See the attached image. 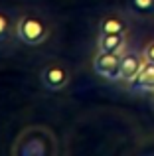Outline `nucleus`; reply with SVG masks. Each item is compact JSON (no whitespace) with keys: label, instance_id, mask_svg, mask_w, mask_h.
<instances>
[{"label":"nucleus","instance_id":"7","mask_svg":"<svg viewBox=\"0 0 154 156\" xmlns=\"http://www.w3.org/2000/svg\"><path fill=\"white\" fill-rule=\"evenodd\" d=\"M128 34H99L97 36V51L123 53L128 44Z\"/></svg>","mask_w":154,"mask_h":156},{"label":"nucleus","instance_id":"11","mask_svg":"<svg viewBox=\"0 0 154 156\" xmlns=\"http://www.w3.org/2000/svg\"><path fill=\"white\" fill-rule=\"evenodd\" d=\"M142 53H144V59L150 61V63H154V40H152V42H148L146 46H144Z\"/></svg>","mask_w":154,"mask_h":156},{"label":"nucleus","instance_id":"3","mask_svg":"<svg viewBox=\"0 0 154 156\" xmlns=\"http://www.w3.org/2000/svg\"><path fill=\"white\" fill-rule=\"evenodd\" d=\"M40 81H42L44 89H47V91H51V93H59L69 85L71 71L63 61L54 59V61H50V63H46L42 67V71H40Z\"/></svg>","mask_w":154,"mask_h":156},{"label":"nucleus","instance_id":"6","mask_svg":"<svg viewBox=\"0 0 154 156\" xmlns=\"http://www.w3.org/2000/svg\"><path fill=\"white\" fill-rule=\"evenodd\" d=\"M99 34H128V28L131 22L124 14L119 12H111V14H105L99 20Z\"/></svg>","mask_w":154,"mask_h":156},{"label":"nucleus","instance_id":"5","mask_svg":"<svg viewBox=\"0 0 154 156\" xmlns=\"http://www.w3.org/2000/svg\"><path fill=\"white\" fill-rule=\"evenodd\" d=\"M144 63H146V59H144L142 51L124 50L123 55H121V81L131 83V81L140 73V69H142Z\"/></svg>","mask_w":154,"mask_h":156},{"label":"nucleus","instance_id":"1","mask_svg":"<svg viewBox=\"0 0 154 156\" xmlns=\"http://www.w3.org/2000/svg\"><path fill=\"white\" fill-rule=\"evenodd\" d=\"M59 150L58 138L50 126L30 125L18 133L12 142V156H55Z\"/></svg>","mask_w":154,"mask_h":156},{"label":"nucleus","instance_id":"2","mask_svg":"<svg viewBox=\"0 0 154 156\" xmlns=\"http://www.w3.org/2000/svg\"><path fill=\"white\" fill-rule=\"evenodd\" d=\"M51 26L44 14L38 10H26L18 16L16 22V38L30 48H40L50 40Z\"/></svg>","mask_w":154,"mask_h":156},{"label":"nucleus","instance_id":"4","mask_svg":"<svg viewBox=\"0 0 154 156\" xmlns=\"http://www.w3.org/2000/svg\"><path fill=\"white\" fill-rule=\"evenodd\" d=\"M121 55L123 53L97 51V55L93 57V71L105 81H121Z\"/></svg>","mask_w":154,"mask_h":156},{"label":"nucleus","instance_id":"9","mask_svg":"<svg viewBox=\"0 0 154 156\" xmlns=\"http://www.w3.org/2000/svg\"><path fill=\"white\" fill-rule=\"evenodd\" d=\"M16 22L18 16L8 8H0V48L10 42L12 36H16Z\"/></svg>","mask_w":154,"mask_h":156},{"label":"nucleus","instance_id":"12","mask_svg":"<svg viewBox=\"0 0 154 156\" xmlns=\"http://www.w3.org/2000/svg\"><path fill=\"white\" fill-rule=\"evenodd\" d=\"M152 105H154V101H152Z\"/></svg>","mask_w":154,"mask_h":156},{"label":"nucleus","instance_id":"8","mask_svg":"<svg viewBox=\"0 0 154 156\" xmlns=\"http://www.w3.org/2000/svg\"><path fill=\"white\" fill-rule=\"evenodd\" d=\"M132 91H142V93H154V63L146 61L140 69V73L128 83Z\"/></svg>","mask_w":154,"mask_h":156},{"label":"nucleus","instance_id":"10","mask_svg":"<svg viewBox=\"0 0 154 156\" xmlns=\"http://www.w3.org/2000/svg\"><path fill=\"white\" fill-rule=\"evenodd\" d=\"M128 10L140 18H154V0H128Z\"/></svg>","mask_w":154,"mask_h":156}]
</instances>
